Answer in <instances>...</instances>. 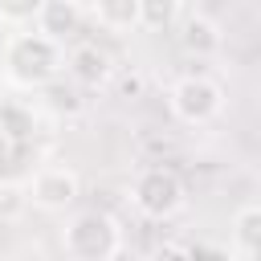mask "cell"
<instances>
[{
    "instance_id": "cell-1",
    "label": "cell",
    "mask_w": 261,
    "mask_h": 261,
    "mask_svg": "<svg viewBox=\"0 0 261 261\" xmlns=\"http://www.w3.org/2000/svg\"><path fill=\"white\" fill-rule=\"evenodd\" d=\"M69 53L61 41H53L49 33L41 29H20V33H8L4 41V53H0V65H4V77L20 90H41L49 86L61 69H65Z\"/></svg>"
},
{
    "instance_id": "cell-2",
    "label": "cell",
    "mask_w": 261,
    "mask_h": 261,
    "mask_svg": "<svg viewBox=\"0 0 261 261\" xmlns=\"http://www.w3.org/2000/svg\"><path fill=\"white\" fill-rule=\"evenodd\" d=\"M61 249L69 261H114L122 249V228L110 212H77L65 232H61Z\"/></svg>"
},
{
    "instance_id": "cell-3",
    "label": "cell",
    "mask_w": 261,
    "mask_h": 261,
    "mask_svg": "<svg viewBox=\"0 0 261 261\" xmlns=\"http://www.w3.org/2000/svg\"><path fill=\"white\" fill-rule=\"evenodd\" d=\"M167 106H171V114H175L179 122L204 126V122H212V118L224 110V90H220V82H212V77H204V73H188V77H179V82L171 86Z\"/></svg>"
},
{
    "instance_id": "cell-4",
    "label": "cell",
    "mask_w": 261,
    "mask_h": 261,
    "mask_svg": "<svg viewBox=\"0 0 261 261\" xmlns=\"http://www.w3.org/2000/svg\"><path fill=\"white\" fill-rule=\"evenodd\" d=\"M130 200H135V208H139L143 216L167 220V216H175V212L184 208V184H179V175H175L171 167H147V171L135 179Z\"/></svg>"
},
{
    "instance_id": "cell-5",
    "label": "cell",
    "mask_w": 261,
    "mask_h": 261,
    "mask_svg": "<svg viewBox=\"0 0 261 261\" xmlns=\"http://www.w3.org/2000/svg\"><path fill=\"white\" fill-rule=\"evenodd\" d=\"M77 196H82V179H77V171L65 167V163L41 167V171L33 175V184H29V200H33V208H41V212H65Z\"/></svg>"
},
{
    "instance_id": "cell-6",
    "label": "cell",
    "mask_w": 261,
    "mask_h": 261,
    "mask_svg": "<svg viewBox=\"0 0 261 261\" xmlns=\"http://www.w3.org/2000/svg\"><path fill=\"white\" fill-rule=\"evenodd\" d=\"M175 41H179V49H184L188 57H216L220 45H224V33H220V24H216L212 16L188 8L184 20L175 24Z\"/></svg>"
},
{
    "instance_id": "cell-7",
    "label": "cell",
    "mask_w": 261,
    "mask_h": 261,
    "mask_svg": "<svg viewBox=\"0 0 261 261\" xmlns=\"http://www.w3.org/2000/svg\"><path fill=\"white\" fill-rule=\"evenodd\" d=\"M65 69H69L73 82H82V86H90V90H98V86H106V82L114 77V61H110V53H106L98 41H82V45H73Z\"/></svg>"
},
{
    "instance_id": "cell-8",
    "label": "cell",
    "mask_w": 261,
    "mask_h": 261,
    "mask_svg": "<svg viewBox=\"0 0 261 261\" xmlns=\"http://www.w3.org/2000/svg\"><path fill=\"white\" fill-rule=\"evenodd\" d=\"M82 20H86V4H73V0H45V4H41V16H37V29L49 33L53 41H65L69 33H77Z\"/></svg>"
},
{
    "instance_id": "cell-9",
    "label": "cell",
    "mask_w": 261,
    "mask_h": 261,
    "mask_svg": "<svg viewBox=\"0 0 261 261\" xmlns=\"http://www.w3.org/2000/svg\"><path fill=\"white\" fill-rule=\"evenodd\" d=\"M86 16L106 33H130L139 29V0H98L86 4Z\"/></svg>"
},
{
    "instance_id": "cell-10",
    "label": "cell",
    "mask_w": 261,
    "mask_h": 261,
    "mask_svg": "<svg viewBox=\"0 0 261 261\" xmlns=\"http://www.w3.org/2000/svg\"><path fill=\"white\" fill-rule=\"evenodd\" d=\"M232 241L241 253L261 257V204H249L232 216Z\"/></svg>"
},
{
    "instance_id": "cell-11",
    "label": "cell",
    "mask_w": 261,
    "mask_h": 261,
    "mask_svg": "<svg viewBox=\"0 0 261 261\" xmlns=\"http://www.w3.org/2000/svg\"><path fill=\"white\" fill-rule=\"evenodd\" d=\"M41 4L45 0H0V24L20 33V29H33L37 16H41Z\"/></svg>"
},
{
    "instance_id": "cell-12",
    "label": "cell",
    "mask_w": 261,
    "mask_h": 261,
    "mask_svg": "<svg viewBox=\"0 0 261 261\" xmlns=\"http://www.w3.org/2000/svg\"><path fill=\"white\" fill-rule=\"evenodd\" d=\"M188 8L167 4V0H139V29H167L175 20H184Z\"/></svg>"
},
{
    "instance_id": "cell-13",
    "label": "cell",
    "mask_w": 261,
    "mask_h": 261,
    "mask_svg": "<svg viewBox=\"0 0 261 261\" xmlns=\"http://www.w3.org/2000/svg\"><path fill=\"white\" fill-rule=\"evenodd\" d=\"M33 200H29V188L24 184H16V179H0V220H20L24 216V208H29Z\"/></svg>"
},
{
    "instance_id": "cell-14",
    "label": "cell",
    "mask_w": 261,
    "mask_h": 261,
    "mask_svg": "<svg viewBox=\"0 0 261 261\" xmlns=\"http://www.w3.org/2000/svg\"><path fill=\"white\" fill-rule=\"evenodd\" d=\"M192 261H237L224 245H200V249H192Z\"/></svg>"
},
{
    "instance_id": "cell-15",
    "label": "cell",
    "mask_w": 261,
    "mask_h": 261,
    "mask_svg": "<svg viewBox=\"0 0 261 261\" xmlns=\"http://www.w3.org/2000/svg\"><path fill=\"white\" fill-rule=\"evenodd\" d=\"M151 261H192V249H184V245H159L151 253Z\"/></svg>"
}]
</instances>
